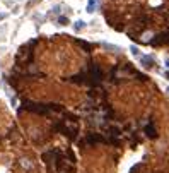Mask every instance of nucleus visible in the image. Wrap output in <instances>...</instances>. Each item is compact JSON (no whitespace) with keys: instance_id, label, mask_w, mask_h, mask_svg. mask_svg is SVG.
<instances>
[{"instance_id":"obj_1","label":"nucleus","mask_w":169,"mask_h":173,"mask_svg":"<svg viewBox=\"0 0 169 173\" xmlns=\"http://www.w3.org/2000/svg\"><path fill=\"white\" fill-rule=\"evenodd\" d=\"M138 58H140L142 67H145V69H150V67H152V63H154V58H152L150 55H140Z\"/></svg>"},{"instance_id":"obj_11","label":"nucleus","mask_w":169,"mask_h":173,"mask_svg":"<svg viewBox=\"0 0 169 173\" xmlns=\"http://www.w3.org/2000/svg\"><path fill=\"white\" fill-rule=\"evenodd\" d=\"M166 91H168V94H169V86H168V89H166Z\"/></svg>"},{"instance_id":"obj_4","label":"nucleus","mask_w":169,"mask_h":173,"mask_svg":"<svg viewBox=\"0 0 169 173\" xmlns=\"http://www.w3.org/2000/svg\"><path fill=\"white\" fill-rule=\"evenodd\" d=\"M130 53L133 57H140L142 53H140V50H138V46L137 45H130Z\"/></svg>"},{"instance_id":"obj_10","label":"nucleus","mask_w":169,"mask_h":173,"mask_svg":"<svg viewBox=\"0 0 169 173\" xmlns=\"http://www.w3.org/2000/svg\"><path fill=\"white\" fill-rule=\"evenodd\" d=\"M164 63H166V67H168V70H169V58H166V62Z\"/></svg>"},{"instance_id":"obj_3","label":"nucleus","mask_w":169,"mask_h":173,"mask_svg":"<svg viewBox=\"0 0 169 173\" xmlns=\"http://www.w3.org/2000/svg\"><path fill=\"white\" fill-rule=\"evenodd\" d=\"M84 28H86V22L82 21V19H79V21L74 22V29H75V31H80V29H84Z\"/></svg>"},{"instance_id":"obj_7","label":"nucleus","mask_w":169,"mask_h":173,"mask_svg":"<svg viewBox=\"0 0 169 173\" xmlns=\"http://www.w3.org/2000/svg\"><path fill=\"white\" fill-rule=\"evenodd\" d=\"M58 24H61V26H67V24H68V19L61 15V17H58Z\"/></svg>"},{"instance_id":"obj_8","label":"nucleus","mask_w":169,"mask_h":173,"mask_svg":"<svg viewBox=\"0 0 169 173\" xmlns=\"http://www.w3.org/2000/svg\"><path fill=\"white\" fill-rule=\"evenodd\" d=\"M5 17H7V14H5V12H0V21H4Z\"/></svg>"},{"instance_id":"obj_6","label":"nucleus","mask_w":169,"mask_h":173,"mask_svg":"<svg viewBox=\"0 0 169 173\" xmlns=\"http://www.w3.org/2000/svg\"><path fill=\"white\" fill-rule=\"evenodd\" d=\"M20 165L24 166V168H27V170H31V168H33V165H31V163H29V161H27L26 158H24V159H20Z\"/></svg>"},{"instance_id":"obj_9","label":"nucleus","mask_w":169,"mask_h":173,"mask_svg":"<svg viewBox=\"0 0 169 173\" xmlns=\"http://www.w3.org/2000/svg\"><path fill=\"white\" fill-rule=\"evenodd\" d=\"M164 77H166V79L169 81V70H166V72H164Z\"/></svg>"},{"instance_id":"obj_2","label":"nucleus","mask_w":169,"mask_h":173,"mask_svg":"<svg viewBox=\"0 0 169 173\" xmlns=\"http://www.w3.org/2000/svg\"><path fill=\"white\" fill-rule=\"evenodd\" d=\"M96 5H97V0H89V4H87V9H86V10H87L89 14H92V12H94V10H96Z\"/></svg>"},{"instance_id":"obj_5","label":"nucleus","mask_w":169,"mask_h":173,"mask_svg":"<svg viewBox=\"0 0 169 173\" xmlns=\"http://www.w3.org/2000/svg\"><path fill=\"white\" fill-rule=\"evenodd\" d=\"M102 46H104V48H108L109 52H120V46H116V45H109V43H102Z\"/></svg>"}]
</instances>
